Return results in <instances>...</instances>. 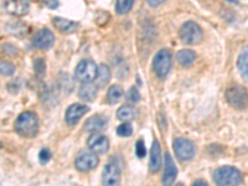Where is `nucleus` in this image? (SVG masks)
I'll list each match as a JSON object with an SVG mask.
<instances>
[{"label":"nucleus","instance_id":"8","mask_svg":"<svg viewBox=\"0 0 248 186\" xmlns=\"http://www.w3.org/2000/svg\"><path fill=\"white\" fill-rule=\"evenodd\" d=\"M98 165V156L92 150H82L77 155L76 160H75V167L79 170V171H90V170L94 169Z\"/></svg>","mask_w":248,"mask_h":186},{"label":"nucleus","instance_id":"7","mask_svg":"<svg viewBox=\"0 0 248 186\" xmlns=\"http://www.w3.org/2000/svg\"><path fill=\"white\" fill-rule=\"evenodd\" d=\"M174 152L179 160L187 161L194 158L196 149L192 141H190L189 139L176 138L174 140Z\"/></svg>","mask_w":248,"mask_h":186},{"label":"nucleus","instance_id":"28","mask_svg":"<svg viewBox=\"0 0 248 186\" xmlns=\"http://www.w3.org/2000/svg\"><path fill=\"white\" fill-rule=\"evenodd\" d=\"M39 159L43 164L47 163V161L51 159L50 150H48V149H41V152H40V154H39Z\"/></svg>","mask_w":248,"mask_h":186},{"label":"nucleus","instance_id":"1","mask_svg":"<svg viewBox=\"0 0 248 186\" xmlns=\"http://www.w3.org/2000/svg\"><path fill=\"white\" fill-rule=\"evenodd\" d=\"M40 122L36 113L24 112L15 121V130L20 137L24 138H34L39 132Z\"/></svg>","mask_w":248,"mask_h":186},{"label":"nucleus","instance_id":"23","mask_svg":"<svg viewBox=\"0 0 248 186\" xmlns=\"http://www.w3.org/2000/svg\"><path fill=\"white\" fill-rule=\"evenodd\" d=\"M123 88L118 85L110 86L109 90L107 92V102L109 105H114V103H118L122 98H123Z\"/></svg>","mask_w":248,"mask_h":186},{"label":"nucleus","instance_id":"27","mask_svg":"<svg viewBox=\"0 0 248 186\" xmlns=\"http://www.w3.org/2000/svg\"><path fill=\"white\" fill-rule=\"evenodd\" d=\"M136 153H137V156L138 158H144L145 154H147V150H145V145H144V141L138 140L137 141V145H136Z\"/></svg>","mask_w":248,"mask_h":186},{"label":"nucleus","instance_id":"26","mask_svg":"<svg viewBox=\"0 0 248 186\" xmlns=\"http://www.w3.org/2000/svg\"><path fill=\"white\" fill-rule=\"evenodd\" d=\"M133 133V128L129 123H123L121 124L118 128H117V134L119 137H130Z\"/></svg>","mask_w":248,"mask_h":186},{"label":"nucleus","instance_id":"31","mask_svg":"<svg viewBox=\"0 0 248 186\" xmlns=\"http://www.w3.org/2000/svg\"><path fill=\"white\" fill-rule=\"evenodd\" d=\"M147 3L149 4L150 6H159L163 3H165V0H147Z\"/></svg>","mask_w":248,"mask_h":186},{"label":"nucleus","instance_id":"10","mask_svg":"<svg viewBox=\"0 0 248 186\" xmlns=\"http://www.w3.org/2000/svg\"><path fill=\"white\" fill-rule=\"evenodd\" d=\"M55 43V36L52 34V31L48 29H41L37 31L36 35L32 39V44L35 47L40 48V50H48L52 47Z\"/></svg>","mask_w":248,"mask_h":186},{"label":"nucleus","instance_id":"2","mask_svg":"<svg viewBox=\"0 0 248 186\" xmlns=\"http://www.w3.org/2000/svg\"><path fill=\"white\" fill-rule=\"evenodd\" d=\"M214 181L217 185H240L243 183V175L233 167H221L214 171Z\"/></svg>","mask_w":248,"mask_h":186},{"label":"nucleus","instance_id":"22","mask_svg":"<svg viewBox=\"0 0 248 186\" xmlns=\"http://www.w3.org/2000/svg\"><path fill=\"white\" fill-rule=\"evenodd\" d=\"M176 57H178V61L181 66L189 67V66H191L194 63L195 59H196V54L191 50H181L179 51Z\"/></svg>","mask_w":248,"mask_h":186},{"label":"nucleus","instance_id":"14","mask_svg":"<svg viewBox=\"0 0 248 186\" xmlns=\"http://www.w3.org/2000/svg\"><path fill=\"white\" fill-rule=\"evenodd\" d=\"M176 175H178V169L175 167L171 155L167 153L165 154V170H164V176L161 181L164 185H171L176 179Z\"/></svg>","mask_w":248,"mask_h":186},{"label":"nucleus","instance_id":"29","mask_svg":"<svg viewBox=\"0 0 248 186\" xmlns=\"http://www.w3.org/2000/svg\"><path fill=\"white\" fill-rule=\"evenodd\" d=\"M128 98L130 99L132 102H138L140 99V94H139L138 90L137 88H130L129 93H128Z\"/></svg>","mask_w":248,"mask_h":186},{"label":"nucleus","instance_id":"33","mask_svg":"<svg viewBox=\"0 0 248 186\" xmlns=\"http://www.w3.org/2000/svg\"><path fill=\"white\" fill-rule=\"evenodd\" d=\"M229 1H231V3H237L236 0H229Z\"/></svg>","mask_w":248,"mask_h":186},{"label":"nucleus","instance_id":"24","mask_svg":"<svg viewBox=\"0 0 248 186\" xmlns=\"http://www.w3.org/2000/svg\"><path fill=\"white\" fill-rule=\"evenodd\" d=\"M134 0H117V12L118 14H128L132 10Z\"/></svg>","mask_w":248,"mask_h":186},{"label":"nucleus","instance_id":"19","mask_svg":"<svg viewBox=\"0 0 248 186\" xmlns=\"http://www.w3.org/2000/svg\"><path fill=\"white\" fill-rule=\"evenodd\" d=\"M54 24L57 29H59L61 32H65V34H70V32H74L78 28V24L75 23V21H71L68 19H63V17H55Z\"/></svg>","mask_w":248,"mask_h":186},{"label":"nucleus","instance_id":"12","mask_svg":"<svg viewBox=\"0 0 248 186\" xmlns=\"http://www.w3.org/2000/svg\"><path fill=\"white\" fill-rule=\"evenodd\" d=\"M121 181V170L116 163H108L103 169V176H102V183L105 185L113 186L118 185Z\"/></svg>","mask_w":248,"mask_h":186},{"label":"nucleus","instance_id":"5","mask_svg":"<svg viewBox=\"0 0 248 186\" xmlns=\"http://www.w3.org/2000/svg\"><path fill=\"white\" fill-rule=\"evenodd\" d=\"M179 35H180V39L184 43L189 44V45L199 44L202 40V30L194 21H187V23L184 24L180 28Z\"/></svg>","mask_w":248,"mask_h":186},{"label":"nucleus","instance_id":"21","mask_svg":"<svg viewBox=\"0 0 248 186\" xmlns=\"http://www.w3.org/2000/svg\"><path fill=\"white\" fill-rule=\"evenodd\" d=\"M138 116V109L133 106H123L117 110V117L123 122H130Z\"/></svg>","mask_w":248,"mask_h":186},{"label":"nucleus","instance_id":"20","mask_svg":"<svg viewBox=\"0 0 248 186\" xmlns=\"http://www.w3.org/2000/svg\"><path fill=\"white\" fill-rule=\"evenodd\" d=\"M110 79V71L107 65L98 66V71H97V76L94 78V85L98 88L103 87L109 82Z\"/></svg>","mask_w":248,"mask_h":186},{"label":"nucleus","instance_id":"4","mask_svg":"<svg viewBox=\"0 0 248 186\" xmlns=\"http://www.w3.org/2000/svg\"><path fill=\"white\" fill-rule=\"evenodd\" d=\"M226 98L230 105L237 109H243L248 105V92L240 85L231 86L226 92Z\"/></svg>","mask_w":248,"mask_h":186},{"label":"nucleus","instance_id":"9","mask_svg":"<svg viewBox=\"0 0 248 186\" xmlns=\"http://www.w3.org/2000/svg\"><path fill=\"white\" fill-rule=\"evenodd\" d=\"M88 148L96 154H105L109 149V140L106 136L101 133H92V136L88 138Z\"/></svg>","mask_w":248,"mask_h":186},{"label":"nucleus","instance_id":"3","mask_svg":"<svg viewBox=\"0 0 248 186\" xmlns=\"http://www.w3.org/2000/svg\"><path fill=\"white\" fill-rule=\"evenodd\" d=\"M171 52L169 50H160L153 60V70L160 79H164L171 70Z\"/></svg>","mask_w":248,"mask_h":186},{"label":"nucleus","instance_id":"15","mask_svg":"<svg viewBox=\"0 0 248 186\" xmlns=\"http://www.w3.org/2000/svg\"><path fill=\"white\" fill-rule=\"evenodd\" d=\"M150 171L156 172L161 168V152H160V144L156 139H154L150 149V161H149Z\"/></svg>","mask_w":248,"mask_h":186},{"label":"nucleus","instance_id":"6","mask_svg":"<svg viewBox=\"0 0 248 186\" xmlns=\"http://www.w3.org/2000/svg\"><path fill=\"white\" fill-rule=\"evenodd\" d=\"M97 71H98V66L92 60H82L77 65L76 71H75V76L82 83L83 82H92L96 78Z\"/></svg>","mask_w":248,"mask_h":186},{"label":"nucleus","instance_id":"30","mask_svg":"<svg viewBox=\"0 0 248 186\" xmlns=\"http://www.w3.org/2000/svg\"><path fill=\"white\" fill-rule=\"evenodd\" d=\"M41 3L45 4L50 9H56L59 8V0H40Z\"/></svg>","mask_w":248,"mask_h":186},{"label":"nucleus","instance_id":"32","mask_svg":"<svg viewBox=\"0 0 248 186\" xmlns=\"http://www.w3.org/2000/svg\"><path fill=\"white\" fill-rule=\"evenodd\" d=\"M194 185L195 186H201V185L207 186V183H206V181H203V180H198V181H195Z\"/></svg>","mask_w":248,"mask_h":186},{"label":"nucleus","instance_id":"11","mask_svg":"<svg viewBox=\"0 0 248 186\" xmlns=\"http://www.w3.org/2000/svg\"><path fill=\"white\" fill-rule=\"evenodd\" d=\"M4 8L9 14L23 16L29 13L30 1L29 0H4Z\"/></svg>","mask_w":248,"mask_h":186},{"label":"nucleus","instance_id":"16","mask_svg":"<svg viewBox=\"0 0 248 186\" xmlns=\"http://www.w3.org/2000/svg\"><path fill=\"white\" fill-rule=\"evenodd\" d=\"M107 124V119L101 116H93L88 118L85 123V130L90 133H97L102 130Z\"/></svg>","mask_w":248,"mask_h":186},{"label":"nucleus","instance_id":"13","mask_svg":"<svg viewBox=\"0 0 248 186\" xmlns=\"http://www.w3.org/2000/svg\"><path fill=\"white\" fill-rule=\"evenodd\" d=\"M88 112L87 106L83 105H72L67 108V112H66V123L68 125H75L76 123H78L79 119L85 116L86 113Z\"/></svg>","mask_w":248,"mask_h":186},{"label":"nucleus","instance_id":"17","mask_svg":"<svg viewBox=\"0 0 248 186\" xmlns=\"http://www.w3.org/2000/svg\"><path fill=\"white\" fill-rule=\"evenodd\" d=\"M237 68L240 71L241 76L248 83V46H245L241 50L238 59H237Z\"/></svg>","mask_w":248,"mask_h":186},{"label":"nucleus","instance_id":"25","mask_svg":"<svg viewBox=\"0 0 248 186\" xmlns=\"http://www.w3.org/2000/svg\"><path fill=\"white\" fill-rule=\"evenodd\" d=\"M15 72V66L13 65L12 62L3 61L0 60V75L3 76H12Z\"/></svg>","mask_w":248,"mask_h":186},{"label":"nucleus","instance_id":"18","mask_svg":"<svg viewBox=\"0 0 248 186\" xmlns=\"http://www.w3.org/2000/svg\"><path fill=\"white\" fill-rule=\"evenodd\" d=\"M97 90H98V87L92 82H83L82 87L79 88V97L86 102H92L96 98Z\"/></svg>","mask_w":248,"mask_h":186},{"label":"nucleus","instance_id":"34","mask_svg":"<svg viewBox=\"0 0 248 186\" xmlns=\"http://www.w3.org/2000/svg\"><path fill=\"white\" fill-rule=\"evenodd\" d=\"M0 148H1V143H0Z\"/></svg>","mask_w":248,"mask_h":186}]
</instances>
